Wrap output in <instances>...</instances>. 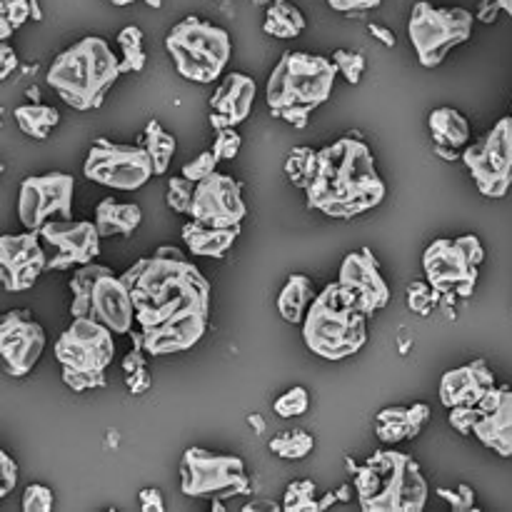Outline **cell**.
I'll return each mask as SVG.
<instances>
[{"label": "cell", "instance_id": "1", "mask_svg": "<svg viewBox=\"0 0 512 512\" xmlns=\"http://www.w3.org/2000/svg\"><path fill=\"white\" fill-rule=\"evenodd\" d=\"M120 278L133 293L135 323L143 333L145 353H185L205 338L210 325V280L175 245H160L140 258Z\"/></svg>", "mask_w": 512, "mask_h": 512}, {"label": "cell", "instance_id": "2", "mask_svg": "<svg viewBox=\"0 0 512 512\" xmlns=\"http://www.w3.org/2000/svg\"><path fill=\"white\" fill-rule=\"evenodd\" d=\"M305 195L308 208L320 210L330 218L350 220L378 208L388 195V188L375 168L373 150L363 140L348 135L318 150Z\"/></svg>", "mask_w": 512, "mask_h": 512}, {"label": "cell", "instance_id": "3", "mask_svg": "<svg viewBox=\"0 0 512 512\" xmlns=\"http://www.w3.org/2000/svg\"><path fill=\"white\" fill-rule=\"evenodd\" d=\"M363 512H423L430 488L420 465L400 450H375L363 463L348 458Z\"/></svg>", "mask_w": 512, "mask_h": 512}, {"label": "cell", "instance_id": "4", "mask_svg": "<svg viewBox=\"0 0 512 512\" xmlns=\"http://www.w3.org/2000/svg\"><path fill=\"white\" fill-rule=\"evenodd\" d=\"M338 65L325 55L288 50L270 73L265 85V100L275 118L293 128H305L310 115L333 95Z\"/></svg>", "mask_w": 512, "mask_h": 512}, {"label": "cell", "instance_id": "5", "mask_svg": "<svg viewBox=\"0 0 512 512\" xmlns=\"http://www.w3.org/2000/svg\"><path fill=\"white\" fill-rule=\"evenodd\" d=\"M123 75L108 40L98 35L78 40L53 60L48 85L75 110H98L115 80Z\"/></svg>", "mask_w": 512, "mask_h": 512}, {"label": "cell", "instance_id": "6", "mask_svg": "<svg viewBox=\"0 0 512 512\" xmlns=\"http://www.w3.org/2000/svg\"><path fill=\"white\" fill-rule=\"evenodd\" d=\"M305 348L323 360H345L368 343V315L333 283L313 300L303 320Z\"/></svg>", "mask_w": 512, "mask_h": 512}, {"label": "cell", "instance_id": "7", "mask_svg": "<svg viewBox=\"0 0 512 512\" xmlns=\"http://www.w3.org/2000/svg\"><path fill=\"white\" fill-rule=\"evenodd\" d=\"M165 50L185 80L205 85L218 80L228 68L233 40L225 28H218L198 15H188L165 35Z\"/></svg>", "mask_w": 512, "mask_h": 512}, {"label": "cell", "instance_id": "8", "mask_svg": "<svg viewBox=\"0 0 512 512\" xmlns=\"http://www.w3.org/2000/svg\"><path fill=\"white\" fill-rule=\"evenodd\" d=\"M70 315L98 320L115 335H128L135 323L133 293L123 278L98 263L80 265L70 280Z\"/></svg>", "mask_w": 512, "mask_h": 512}, {"label": "cell", "instance_id": "9", "mask_svg": "<svg viewBox=\"0 0 512 512\" xmlns=\"http://www.w3.org/2000/svg\"><path fill=\"white\" fill-rule=\"evenodd\" d=\"M113 330L98 320L73 318V325L55 343V358L63 368V383L75 393L105 388V370L115 358Z\"/></svg>", "mask_w": 512, "mask_h": 512}, {"label": "cell", "instance_id": "10", "mask_svg": "<svg viewBox=\"0 0 512 512\" xmlns=\"http://www.w3.org/2000/svg\"><path fill=\"white\" fill-rule=\"evenodd\" d=\"M483 260L485 248L478 235L438 238L423 253L425 280L438 290L445 303L470 298L478 285Z\"/></svg>", "mask_w": 512, "mask_h": 512}, {"label": "cell", "instance_id": "11", "mask_svg": "<svg viewBox=\"0 0 512 512\" xmlns=\"http://www.w3.org/2000/svg\"><path fill=\"white\" fill-rule=\"evenodd\" d=\"M473 13L465 8H435L428 0H418L408 20V38L423 68H438L448 53L468 43L473 35Z\"/></svg>", "mask_w": 512, "mask_h": 512}, {"label": "cell", "instance_id": "12", "mask_svg": "<svg viewBox=\"0 0 512 512\" xmlns=\"http://www.w3.org/2000/svg\"><path fill=\"white\" fill-rule=\"evenodd\" d=\"M180 490L188 498H230L248 495L250 478L245 463L235 455H215L203 448H188L180 460Z\"/></svg>", "mask_w": 512, "mask_h": 512}, {"label": "cell", "instance_id": "13", "mask_svg": "<svg viewBox=\"0 0 512 512\" xmlns=\"http://www.w3.org/2000/svg\"><path fill=\"white\" fill-rule=\"evenodd\" d=\"M85 178L113 190H138L155 175L153 160L143 145L113 143L98 138L83 165Z\"/></svg>", "mask_w": 512, "mask_h": 512}, {"label": "cell", "instance_id": "14", "mask_svg": "<svg viewBox=\"0 0 512 512\" xmlns=\"http://www.w3.org/2000/svg\"><path fill=\"white\" fill-rule=\"evenodd\" d=\"M465 168L485 198H503L512 188V115L500 118L480 143L463 153Z\"/></svg>", "mask_w": 512, "mask_h": 512}, {"label": "cell", "instance_id": "15", "mask_svg": "<svg viewBox=\"0 0 512 512\" xmlns=\"http://www.w3.org/2000/svg\"><path fill=\"white\" fill-rule=\"evenodd\" d=\"M75 178L68 173L30 175L18 190V218L25 230L40 233L50 220H73Z\"/></svg>", "mask_w": 512, "mask_h": 512}, {"label": "cell", "instance_id": "16", "mask_svg": "<svg viewBox=\"0 0 512 512\" xmlns=\"http://www.w3.org/2000/svg\"><path fill=\"white\" fill-rule=\"evenodd\" d=\"M248 215L243 183L225 173H213L195 183L190 218L208 228H240Z\"/></svg>", "mask_w": 512, "mask_h": 512}, {"label": "cell", "instance_id": "17", "mask_svg": "<svg viewBox=\"0 0 512 512\" xmlns=\"http://www.w3.org/2000/svg\"><path fill=\"white\" fill-rule=\"evenodd\" d=\"M45 350V330L28 310H10L0 318V358L10 378H25Z\"/></svg>", "mask_w": 512, "mask_h": 512}, {"label": "cell", "instance_id": "18", "mask_svg": "<svg viewBox=\"0 0 512 512\" xmlns=\"http://www.w3.org/2000/svg\"><path fill=\"white\" fill-rule=\"evenodd\" d=\"M40 238L55 250L48 270H70L93 263L100 255L98 225L90 220H50Z\"/></svg>", "mask_w": 512, "mask_h": 512}, {"label": "cell", "instance_id": "19", "mask_svg": "<svg viewBox=\"0 0 512 512\" xmlns=\"http://www.w3.org/2000/svg\"><path fill=\"white\" fill-rule=\"evenodd\" d=\"M338 283L343 285L345 293L355 300V305L368 318L390 303V288L370 248H360L355 253L345 255L343 265H340Z\"/></svg>", "mask_w": 512, "mask_h": 512}, {"label": "cell", "instance_id": "20", "mask_svg": "<svg viewBox=\"0 0 512 512\" xmlns=\"http://www.w3.org/2000/svg\"><path fill=\"white\" fill-rule=\"evenodd\" d=\"M40 233L3 235L0 238V280L8 293H23L33 288L43 270H48V258L38 240Z\"/></svg>", "mask_w": 512, "mask_h": 512}, {"label": "cell", "instance_id": "21", "mask_svg": "<svg viewBox=\"0 0 512 512\" xmlns=\"http://www.w3.org/2000/svg\"><path fill=\"white\" fill-rule=\"evenodd\" d=\"M473 435L500 458H512V388L495 385L475 405Z\"/></svg>", "mask_w": 512, "mask_h": 512}, {"label": "cell", "instance_id": "22", "mask_svg": "<svg viewBox=\"0 0 512 512\" xmlns=\"http://www.w3.org/2000/svg\"><path fill=\"white\" fill-rule=\"evenodd\" d=\"M255 80L245 73H228L210 98L213 130L238 128L245 123L255 103Z\"/></svg>", "mask_w": 512, "mask_h": 512}, {"label": "cell", "instance_id": "23", "mask_svg": "<svg viewBox=\"0 0 512 512\" xmlns=\"http://www.w3.org/2000/svg\"><path fill=\"white\" fill-rule=\"evenodd\" d=\"M495 373L485 360L448 370L440 380V403L445 408H475L495 388Z\"/></svg>", "mask_w": 512, "mask_h": 512}, {"label": "cell", "instance_id": "24", "mask_svg": "<svg viewBox=\"0 0 512 512\" xmlns=\"http://www.w3.org/2000/svg\"><path fill=\"white\" fill-rule=\"evenodd\" d=\"M428 128L433 133V150L445 160H458L470 143V123L460 110L435 108L428 118Z\"/></svg>", "mask_w": 512, "mask_h": 512}, {"label": "cell", "instance_id": "25", "mask_svg": "<svg viewBox=\"0 0 512 512\" xmlns=\"http://www.w3.org/2000/svg\"><path fill=\"white\" fill-rule=\"evenodd\" d=\"M428 420L430 408L425 403H415L410 408L393 405V408H385L375 415V435L383 443H403V440L418 438Z\"/></svg>", "mask_w": 512, "mask_h": 512}, {"label": "cell", "instance_id": "26", "mask_svg": "<svg viewBox=\"0 0 512 512\" xmlns=\"http://www.w3.org/2000/svg\"><path fill=\"white\" fill-rule=\"evenodd\" d=\"M238 235L240 228H208V225H200L195 220L183 225L185 245L198 258L223 260L228 255V250L233 248L235 240H238Z\"/></svg>", "mask_w": 512, "mask_h": 512}, {"label": "cell", "instance_id": "27", "mask_svg": "<svg viewBox=\"0 0 512 512\" xmlns=\"http://www.w3.org/2000/svg\"><path fill=\"white\" fill-rule=\"evenodd\" d=\"M143 220V210L135 203H118L115 198H105L103 203L95 208V220L98 225L100 238H110V235H120V238H130L135 230L140 228Z\"/></svg>", "mask_w": 512, "mask_h": 512}, {"label": "cell", "instance_id": "28", "mask_svg": "<svg viewBox=\"0 0 512 512\" xmlns=\"http://www.w3.org/2000/svg\"><path fill=\"white\" fill-rule=\"evenodd\" d=\"M315 298H318V295H315L313 280H310L308 275L303 273L290 275L288 283H285V288L280 290L278 295V310L280 315H283L285 323L290 325L303 323Z\"/></svg>", "mask_w": 512, "mask_h": 512}, {"label": "cell", "instance_id": "29", "mask_svg": "<svg viewBox=\"0 0 512 512\" xmlns=\"http://www.w3.org/2000/svg\"><path fill=\"white\" fill-rule=\"evenodd\" d=\"M263 30L280 40L298 38L305 30V15L300 13L298 5L288 3V0H273L268 5V13H265Z\"/></svg>", "mask_w": 512, "mask_h": 512}, {"label": "cell", "instance_id": "30", "mask_svg": "<svg viewBox=\"0 0 512 512\" xmlns=\"http://www.w3.org/2000/svg\"><path fill=\"white\" fill-rule=\"evenodd\" d=\"M13 118L18 123V128L33 140H45L50 135V130L60 123L58 110L53 105L43 103L20 105V108L13 110Z\"/></svg>", "mask_w": 512, "mask_h": 512}, {"label": "cell", "instance_id": "31", "mask_svg": "<svg viewBox=\"0 0 512 512\" xmlns=\"http://www.w3.org/2000/svg\"><path fill=\"white\" fill-rule=\"evenodd\" d=\"M140 145L148 150L150 160H153L155 175L168 173L170 163H173L175 148H178V143H175V135H170L168 130L158 123V120H150L143 130V143Z\"/></svg>", "mask_w": 512, "mask_h": 512}, {"label": "cell", "instance_id": "32", "mask_svg": "<svg viewBox=\"0 0 512 512\" xmlns=\"http://www.w3.org/2000/svg\"><path fill=\"white\" fill-rule=\"evenodd\" d=\"M145 35L138 25H125L118 33V45L123 50L120 68L123 73H143L145 70Z\"/></svg>", "mask_w": 512, "mask_h": 512}, {"label": "cell", "instance_id": "33", "mask_svg": "<svg viewBox=\"0 0 512 512\" xmlns=\"http://www.w3.org/2000/svg\"><path fill=\"white\" fill-rule=\"evenodd\" d=\"M315 440L305 430H288L270 440V453H275L283 460H303L313 453Z\"/></svg>", "mask_w": 512, "mask_h": 512}, {"label": "cell", "instance_id": "34", "mask_svg": "<svg viewBox=\"0 0 512 512\" xmlns=\"http://www.w3.org/2000/svg\"><path fill=\"white\" fill-rule=\"evenodd\" d=\"M315 160H318V150L305 148V145H298V148L290 150L288 160H285V173H288V180L295 185V188L305 190L310 183V175H313Z\"/></svg>", "mask_w": 512, "mask_h": 512}, {"label": "cell", "instance_id": "35", "mask_svg": "<svg viewBox=\"0 0 512 512\" xmlns=\"http://www.w3.org/2000/svg\"><path fill=\"white\" fill-rule=\"evenodd\" d=\"M285 512H320V503L315 498L313 480H295L288 485L283 498Z\"/></svg>", "mask_w": 512, "mask_h": 512}, {"label": "cell", "instance_id": "36", "mask_svg": "<svg viewBox=\"0 0 512 512\" xmlns=\"http://www.w3.org/2000/svg\"><path fill=\"white\" fill-rule=\"evenodd\" d=\"M33 15L30 0H0V40H8Z\"/></svg>", "mask_w": 512, "mask_h": 512}, {"label": "cell", "instance_id": "37", "mask_svg": "<svg viewBox=\"0 0 512 512\" xmlns=\"http://www.w3.org/2000/svg\"><path fill=\"white\" fill-rule=\"evenodd\" d=\"M440 293L428 283V280H413L408 285V308L418 315H430L440 303Z\"/></svg>", "mask_w": 512, "mask_h": 512}, {"label": "cell", "instance_id": "38", "mask_svg": "<svg viewBox=\"0 0 512 512\" xmlns=\"http://www.w3.org/2000/svg\"><path fill=\"white\" fill-rule=\"evenodd\" d=\"M310 408V393L303 388V385H295L288 393L280 395L273 403V410L280 415V418H300V415L308 413Z\"/></svg>", "mask_w": 512, "mask_h": 512}, {"label": "cell", "instance_id": "39", "mask_svg": "<svg viewBox=\"0 0 512 512\" xmlns=\"http://www.w3.org/2000/svg\"><path fill=\"white\" fill-rule=\"evenodd\" d=\"M193 193H195V183L188 180L185 175L180 178H170L168 180V208L175 210V213H188L193 208Z\"/></svg>", "mask_w": 512, "mask_h": 512}, {"label": "cell", "instance_id": "40", "mask_svg": "<svg viewBox=\"0 0 512 512\" xmlns=\"http://www.w3.org/2000/svg\"><path fill=\"white\" fill-rule=\"evenodd\" d=\"M333 63L338 65L340 73L345 75L350 85H358L365 75V58L360 53H353V50H335Z\"/></svg>", "mask_w": 512, "mask_h": 512}, {"label": "cell", "instance_id": "41", "mask_svg": "<svg viewBox=\"0 0 512 512\" xmlns=\"http://www.w3.org/2000/svg\"><path fill=\"white\" fill-rule=\"evenodd\" d=\"M240 133L235 128H223V130H215V143H213V155L215 160H233L235 155L240 153Z\"/></svg>", "mask_w": 512, "mask_h": 512}, {"label": "cell", "instance_id": "42", "mask_svg": "<svg viewBox=\"0 0 512 512\" xmlns=\"http://www.w3.org/2000/svg\"><path fill=\"white\" fill-rule=\"evenodd\" d=\"M23 510L25 512H50L53 510V490L45 485L30 483L23 493Z\"/></svg>", "mask_w": 512, "mask_h": 512}, {"label": "cell", "instance_id": "43", "mask_svg": "<svg viewBox=\"0 0 512 512\" xmlns=\"http://www.w3.org/2000/svg\"><path fill=\"white\" fill-rule=\"evenodd\" d=\"M215 165H218V160H215L213 150H208V153H200L198 158L190 160V163H185L183 175L188 180H193V183H200V180H205L208 175L215 173Z\"/></svg>", "mask_w": 512, "mask_h": 512}, {"label": "cell", "instance_id": "44", "mask_svg": "<svg viewBox=\"0 0 512 512\" xmlns=\"http://www.w3.org/2000/svg\"><path fill=\"white\" fill-rule=\"evenodd\" d=\"M18 485V465L5 450H0V498H8Z\"/></svg>", "mask_w": 512, "mask_h": 512}, {"label": "cell", "instance_id": "45", "mask_svg": "<svg viewBox=\"0 0 512 512\" xmlns=\"http://www.w3.org/2000/svg\"><path fill=\"white\" fill-rule=\"evenodd\" d=\"M438 495H440V498H448V503L453 505V510H458V512L475 508V493L468 488V485H458V488H455V493L440 488Z\"/></svg>", "mask_w": 512, "mask_h": 512}, {"label": "cell", "instance_id": "46", "mask_svg": "<svg viewBox=\"0 0 512 512\" xmlns=\"http://www.w3.org/2000/svg\"><path fill=\"white\" fill-rule=\"evenodd\" d=\"M448 420L460 435H473L475 408H450V418Z\"/></svg>", "mask_w": 512, "mask_h": 512}, {"label": "cell", "instance_id": "47", "mask_svg": "<svg viewBox=\"0 0 512 512\" xmlns=\"http://www.w3.org/2000/svg\"><path fill=\"white\" fill-rule=\"evenodd\" d=\"M125 385H128V390L133 395L148 393L150 385H153V378H150L148 365H143V368H138V370H133V373H128V380H125Z\"/></svg>", "mask_w": 512, "mask_h": 512}, {"label": "cell", "instance_id": "48", "mask_svg": "<svg viewBox=\"0 0 512 512\" xmlns=\"http://www.w3.org/2000/svg\"><path fill=\"white\" fill-rule=\"evenodd\" d=\"M383 0H328V5L338 13H360V10H373Z\"/></svg>", "mask_w": 512, "mask_h": 512}, {"label": "cell", "instance_id": "49", "mask_svg": "<svg viewBox=\"0 0 512 512\" xmlns=\"http://www.w3.org/2000/svg\"><path fill=\"white\" fill-rule=\"evenodd\" d=\"M140 510L143 512H165L163 495H160L158 488H145L140 493Z\"/></svg>", "mask_w": 512, "mask_h": 512}, {"label": "cell", "instance_id": "50", "mask_svg": "<svg viewBox=\"0 0 512 512\" xmlns=\"http://www.w3.org/2000/svg\"><path fill=\"white\" fill-rule=\"evenodd\" d=\"M15 65H18V55H15V50L3 40V43H0V78H8L15 70Z\"/></svg>", "mask_w": 512, "mask_h": 512}, {"label": "cell", "instance_id": "51", "mask_svg": "<svg viewBox=\"0 0 512 512\" xmlns=\"http://www.w3.org/2000/svg\"><path fill=\"white\" fill-rule=\"evenodd\" d=\"M145 355H148V353H145V348H140V345H133V350H130V353L125 355V360H123L125 375L133 373V370H138V368H143Z\"/></svg>", "mask_w": 512, "mask_h": 512}, {"label": "cell", "instance_id": "52", "mask_svg": "<svg viewBox=\"0 0 512 512\" xmlns=\"http://www.w3.org/2000/svg\"><path fill=\"white\" fill-rule=\"evenodd\" d=\"M368 30L375 35V38L380 40V43L385 45V48H395V35H393V30H388V28H385V25H378V23H370Z\"/></svg>", "mask_w": 512, "mask_h": 512}, {"label": "cell", "instance_id": "53", "mask_svg": "<svg viewBox=\"0 0 512 512\" xmlns=\"http://www.w3.org/2000/svg\"><path fill=\"white\" fill-rule=\"evenodd\" d=\"M500 3L498 0H483V3H480V20H483V23H493L495 20V15L500 13Z\"/></svg>", "mask_w": 512, "mask_h": 512}, {"label": "cell", "instance_id": "54", "mask_svg": "<svg viewBox=\"0 0 512 512\" xmlns=\"http://www.w3.org/2000/svg\"><path fill=\"white\" fill-rule=\"evenodd\" d=\"M498 3H500V8H503L505 13H508L512 18V0H498Z\"/></svg>", "mask_w": 512, "mask_h": 512}, {"label": "cell", "instance_id": "55", "mask_svg": "<svg viewBox=\"0 0 512 512\" xmlns=\"http://www.w3.org/2000/svg\"><path fill=\"white\" fill-rule=\"evenodd\" d=\"M145 3H148L150 8H155V10H158V8H163V0H145Z\"/></svg>", "mask_w": 512, "mask_h": 512}, {"label": "cell", "instance_id": "56", "mask_svg": "<svg viewBox=\"0 0 512 512\" xmlns=\"http://www.w3.org/2000/svg\"><path fill=\"white\" fill-rule=\"evenodd\" d=\"M110 3H113V5H118V8H123V5H130V3H135V0H110Z\"/></svg>", "mask_w": 512, "mask_h": 512}, {"label": "cell", "instance_id": "57", "mask_svg": "<svg viewBox=\"0 0 512 512\" xmlns=\"http://www.w3.org/2000/svg\"><path fill=\"white\" fill-rule=\"evenodd\" d=\"M273 0H255V5H270Z\"/></svg>", "mask_w": 512, "mask_h": 512}]
</instances>
